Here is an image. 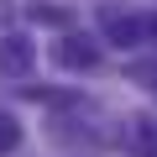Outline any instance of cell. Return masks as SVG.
I'll list each match as a JSON object with an SVG mask.
<instances>
[{"label":"cell","instance_id":"7a4b0ae2","mask_svg":"<svg viewBox=\"0 0 157 157\" xmlns=\"http://www.w3.org/2000/svg\"><path fill=\"white\" fill-rule=\"evenodd\" d=\"M37 68V42L11 32V37H0V78H26Z\"/></svg>","mask_w":157,"mask_h":157},{"label":"cell","instance_id":"3957f363","mask_svg":"<svg viewBox=\"0 0 157 157\" xmlns=\"http://www.w3.org/2000/svg\"><path fill=\"white\" fill-rule=\"evenodd\" d=\"M52 58H58L63 68H73V73H89V68L100 63V47H94L89 37H78V32H63V42L52 47Z\"/></svg>","mask_w":157,"mask_h":157},{"label":"cell","instance_id":"6da1fadb","mask_svg":"<svg viewBox=\"0 0 157 157\" xmlns=\"http://www.w3.org/2000/svg\"><path fill=\"white\" fill-rule=\"evenodd\" d=\"M100 26H105V37H110L115 47H141V42H152L147 16H131V11H121V6H105V11H100Z\"/></svg>","mask_w":157,"mask_h":157},{"label":"cell","instance_id":"277c9868","mask_svg":"<svg viewBox=\"0 0 157 157\" xmlns=\"http://www.w3.org/2000/svg\"><path fill=\"white\" fill-rule=\"evenodd\" d=\"M26 21H37V26H58V32H73V11H68V6H47V0H32V6H26Z\"/></svg>","mask_w":157,"mask_h":157},{"label":"cell","instance_id":"5b68a950","mask_svg":"<svg viewBox=\"0 0 157 157\" xmlns=\"http://www.w3.org/2000/svg\"><path fill=\"white\" fill-rule=\"evenodd\" d=\"M16 147H21V121L16 115H0V157L16 152Z\"/></svg>","mask_w":157,"mask_h":157}]
</instances>
